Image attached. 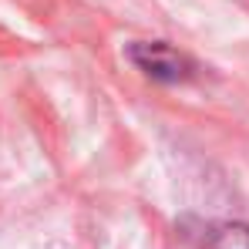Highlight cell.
Here are the masks:
<instances>
[{
  "mask_svg": "<svg viewBox=\"0 0 249 249\" xmlns=\"http://www.w3.org/2000/svg\"><path fill=\"white\" fill-rule=\"evenodd\" d=\"M128 57H131V64H135L138 71H145L148 78L165 81V84L189 81L192 71H196V64H192L182 51H175V47L165 44V41H138V44H131V47H128Z\"/></svg>",
  "mask_w": 249,
  "mask_h": 249,
  "instance_id": "6da1fadb",
  "label": "cell"
},
{
  "mask_svg": "<svg viewBox=\"0 0 249 249\" xmlns=\"http://www.w3.org/2000/svg\"><path fill=\"white\" fill-rule=\"evenodd\" d=\"M202 249H249V226H212Z\"/></svg>",
  "mask_w": 249,
  "mask_h": 249,
  "instance_id": "7a4b0ae2",
  "label": "cell"
}]
</instances>
